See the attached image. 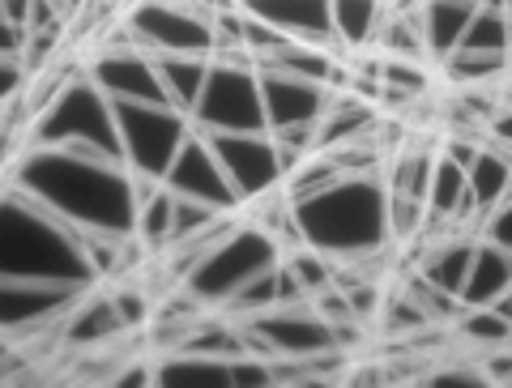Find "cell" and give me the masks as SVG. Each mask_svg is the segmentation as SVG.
Instances as JSON below:
<instances>
[{
  "label": "cell",
  "mask_w": 512,
  "mask_h": 388,
  "mask_svg": "<svg viewBox=\"0 0 512 388\" xmlns=\"http://www.w3.org/2000/svg\"><path fill=\"white\" fill-rule=\"evenodd\" d=\"M256 82H261L269 133H278V128H299V124H320L329 111V99H333L329 86L303 82V77H286V73H256Z\"/></svg>",
  "instance_id": "obj_11"
},
{
  "label": "cell",
  "mask_w": 512,
  "mask_h": 388,
  "mask_svg": "<svg viewBox=\"0 0 512 388\" xmlns=\"http://www.w3.org/2000/svg\"><path fill=\"white\" fill-rule=\"evenodd\" d=\"M171 209H175V192L163 184L158 188V197L150 205L137 209V239L146 244V252L163 256L167 244H171Z\"/></svg>",
  "instance_id": "obj_24"
},
{
  "label": "cell",
  "mask_w": 512,
  "mask_h": 388,
  "mask_svg": "<svg viewBox=\"0 0 512 388\" xmlns=\"http://www.w3.org/2000/svg\"><path fill=\"white\" fill-rule=\"evenodd\" d=\"M120 388H141V384H154V367L150 363H128V371L116 376Z\"/></svg>",
  "instance_id": "obj_38"
},
{
  "label": "cell",
  "mask_w": 512,
  "mask_h": 388,
  "mask_svg": "<svg viewBox=\"0 0 512 388\" xmlns=\"http://www.w3.org/2000/svg\"><path fill=\"white\" fill-rule=\"evenodd\" d=\"M380 303H384V307H380L384 333H423V329H431V320L402 295V290H397V295H389V299H380Z\"/></svg>",
  "instance_id": "obj_30"
},
{
  "label": "cell",
  "mask_w": 512,
  "mask_h": 388,
  "mask_svg": "<svg viewBox=\"0 0 512 388\" xmlns=\"http://www.w3.org/2000/svg\"><path fill=\"white\" fill-rule=\"evenodd\" d=\"M201 137L210 141L214 158L222 163V171H227V180H231V188L239 192L244 205L261 201V197H269V192L282 188L286 175L278 167V154H274L269 133H201Z\"/></svg>",
  "instance_id": "obj_8"
},
{
  "label": "cell",
  "mask_w": 512,
  "mask_h": 388,
  "mask_svg": "<svg viewBox=\"0 0 512 388\" xmlns=\"http://www.w3.org/2000/svg\"><path fill=\"white\" fill-rule=\"evenodd\" d=\"M188 124L201 128V133H269L256 73L214 60L210 82H205V94L197 111L188 116Z\"/></svg>",
  "instance_id": "obj_7"
},
{
  "label": "cell",
  "mask_w": 512,
  "mask_h": 388,
  "mask_svg": "<svg viewBox=\"0 0 512 388\" xmlns=\"http://www.w3.org/2000/svg\"><path fill=\"white\" fill-rule=\"evenodd\" d=\"M282 261L295 269V278L303 282V290H308V295H320V290L333 286V261H329L325 252H316V248H295V252H286Z\"/></svg>",
  "instance_id": "obj_29"
},
{
  "label": "cell",
  "mask_w": 512,
  "mask_h": 388,
  "mask_svg": "<svg viewBox=\"0 0 512 388\" xmlns=\"http://www.w3.org/2000/svg\"><path fill=\"white\" fill-rule=\"evenodd\" d=\"M218 5H133L124 26L146 56H214Z\"/></svg>",
  "instance_id": "obj_5"
},
{
  "label": "cell",
  "mask_w": 512,
  "mask_h": 388,
  "mask_svg": "<svg viewBox=\"0 0 512 388\" xmlns=\"http://www.w3.org/2000/svg\"><path fill=\"white\" fill-rule=\"evenodd\" d=\"M111 299H116V312L128 329H141L150 320V299L141 295L137 286H120V290H111Z\"/></svg>",
  "instance_id": "obj_32"
},
{
  "label": "cell",
  "mask_w": 512,
  "mask_h": 388,
  "mask_svg": "<svg viewBox=\"0 0 512 388\" xmlns=\"http://www.w3.org/2000/svg\"><path fill=\"white\" fill-rule=\"evenodd\" d=\"M478 5H444V0H431L423 5V52L431 60H448L457 52L466 26L474 22Z\"/></svg>",
  "instance_id": "obj_18"
},
{
  "label": "cell",
  "mask_w": 512,
  "mask_h": 388,
  "mask_svg": "<svg viewBox=\"0 0 512 388\" xmlns=\"http://www.w3.org/2000/svg\"><path fill=\"white\" fill-rule=\"evenodd\" d=\"M64 141H94V145H103V150H111L116 158H124L116 111H111L107 94L90 82V73H82L52 107L43 111V116H35V141L30 145L52 150V145H64Z\"/></svg>",
  "instance_id": "obj_3"
},
{
  "label": "cell",
  "mask_w": 512,
  "mask_h": 388,
  "mask_svg": "<svg viewBox=\"0 0 512 388\" xmlns=\"http://www.w3.org/2000/svg\"><path fill=\"white\" fill-rule=\"evenodd\" d=\"M120 333H128V325L116 312V299H111V295H86L69 312V325H64V346H69V350H90V346L116 342Z\"/></svg>",
  "instance_id": "obj_13"
},
{
  "label": "cell",
  "mask_w": 512,
  "mask_h": 388,
  "mask_svg": "<svg viewBox=\"0 0 512 388\" xmlns=\"http://www.w3.org/2000/svg\"><path fill=\"white\" fill-rule=\"evenodd\" d=\"M231 384H274V380H269V363L252 359V354H244V359H231Z\"/></svg>",
  "instance_id": "obj_34"
},
{
  "label": "cell",
  "mask_w": 512,
  "mask_h": 388,
  "mask_svg": "<svg viewBox=\"0 0 512 388\" xmlns=\"http://www.w3.org/2000/svg\"><path fill=\"white\" fill-rule=\"evenodd\" d=\"M444 77L457 90H483L495 77H508V56H478V52H453L448 60H440Z\"/></svg>",
  "instance_id": "obj_21"
},
{
  "label": "cell",
  "mask_w": 512,
  "mask_h": 388,
  "mask_svg": "<svg viewBox=\"0 0 512 388\" xmlns=\"http://www.w3.org/2000/svg\"><path fill=\"white\" fill-rule=\"evenodd\" d=\"M478 150H483V141H474V137H448L440 158H448V163H457L461 171H466L474 158H478Z\"/></svg>",
  "instance_id": "obj_35"
},
{
  "label": "cell",
  "mask_w": 512,
  "mask_h": 388,
  "mask_svg": "<svg viewBox=\"0 0 512 388\" xmlns=\"http://www.w3.org/2000/svg\"><path fill=\"white\" fill-rule=\"evenodd\" d=\"M248 325L256 333H265L286 359H308L316 350H329V325L316 316L312 303H295V307H269V312L248 316Z\"/></svg>",
  "instance_id": "obj_12"
},
{
  "label": "cell",
  "mask_w": 512,
  "mask_h": 388,
  "mask_svg": "<svg viewBox=\"0 0 512 388\" xmlns=\"http://www.w3.org/2000/svg\"><path fill=\"white\" fill-rule=\"evenodd\" d=\"M457 329H461V337L466 342H474V346H508V333H512V320H504V316H495L491 307H466V312L457 316Z\"/></svg>",
  "instance_id": "obj_26"
},
{
  "label": "cell",
  "mask_w": 512,
  "mask_h": 388,
  "mask_svg": "<svg viewBox=\"0 0 512 388\" xmlns=\"http://www.w3.org/2000/svg\"><path fill=\"white\" fill-rule=\"evenodd\" d=\"M111 111H116V128H120V141H124L128 171L167 180L175 154H180V145L192 133L188 116H180V111H171V107L120 103V99H111Z\"/></svg>",
  "instance_id": "obj_6"
},
{
  "label": "cell",
  "mask_w": 512,
  "mask_h": 388,
  "mask_svg": "<svg viewBox=\"0 0 512 388\" xmlns=\"http://www.w3.org/2000/svg\"><path fill=\"white\" fill-rule=\"evenodd\" d=\"M278 261H282V252H278L274 239H269L261 226L244 222L231 239H222V244L188 273L184 290H188L192 299L222 307L248 278H256V273H265V269H274Z\"/></svg>",
  "instance_id": "obj_4"
},
{
  "label": "cell",
  "mask_w": 512,
  "mask_h": 388,
  "mask_svg": "<svg viewBox=\"0 0 512 388\" xmlns=\"http://www.w3.org/2000/svg\"><path fill=\"white\" fill-rule=\"evenodd\" d=\"M512 286V256L495 244H474V261L466 273V286H461V307H487L491 299L508 295Z\"/></svg>",
  "instance_id": "obj_15"
},
{
  "label": "cell",
  "mask_w": 512,
  "mask_h": 388,
  "mask_svg": "<svg viewBox=\"0 0 512 388\" xmlns=\"http://www.w3.org/2000/svg\"><path fill=\"white\" fill-rule=\"evenodd\" d=\"M512 26H508V5H478L474 22L466 26L457 52H478V56H508Z\"/></svg>",
  "instance_id": "obj_19"
},
{
  "label": "cell",
  "mask_w": 512,
  "mask_h": 388,
  "mask_svg": "<svg viewBox=\"0 0 512 388\" xmlns=\"http://www.w3.org/2000/svg\"><path fill=\"white\" fill-rule=\"evenodd\" d=\"M431 163H436V154L419 150V145H410V150H402V154L393 158V171H389V180H384V188H389V192H402V197L427 205Z\"/></svg>",
  "instance_id": "obj_22"
},
{
  "label": "cell",
  "mask_w": 512,
  "mask_h": 388,
  "mask_svg": "<svg viewBox=\"0 0 512 388\" xmlns=\"http://www.w3.org/2000/svg\"><path fill=\"white\" fill-rule=\"evenodd\" d=\"M427 384H461V388H487V376L483 371H474V367H448V371H427L423 376Z\"/></svg>",
  "instance_id": "obj_33"
},
{
  "label": "cell",
  "mask_w": 512,
  "mask_h": 388,
  "mask_svg": "<svg viewBox=\"0 0 512 388\" xmlns=\"http://www.w3.org/2000/svg\"><path fill=\"white\" fill-rule=\"evenodd\" d=\"M86 73H90V82L107 94V99L171 107L167 90H163V82H158V73H154V60L141 52V47H107V52H99V60H94Z\"/></svg>",
  "instance_id": "obj_10"
},
{
  "label": "cell",
  "mask_w": 512,
  "mask_h": 388,
  "mask_svg": "<svg viewBox=\"0 0 512 388\" xmlns=\"http://www.w3.org/2000/svg\"><path fill=\"white\" fill-rule=\"evenodd\" d=\"M269 307H278V265L256 273V278H248L244 286H239L235 295L222 303V316L227 320H248L256 312H269Z\"/></svg>",
  "instance_id": "obj_23"
},
{
  "label": "cell",
  "mask_w": 512,
  "mask_h": 388,
  "mask_svg": "<svg viewBox=\"0 0 512 388\" xmlns=\"http://www.w3.org/2000/svg\"><path fill=\"white\" fill-rule=\"evenodd\" d=\"M474 244L478 239H466V235H448V239H440V244H431L423 265H419V278L440 286L444 295L461 299V286H466V273H470V261H474Z\"/></svg>",
  "instance_id": "obj_16"
},
{
  "label": "cell",
  "mask_w": 512,
  "mask_h": 388,
  "mask_svg": "<svg viewBox=\"0 0 512 388\" xmlns=\"http://www.w3.org/2000/svg\"><path fill=\"white\" fill-rule=\"evenodd\" d=\"M402 295L419 307V312L431 320V325H453V320L466 312V307H461V299H453V295H444L440 286H431L427 278H419V273H414V278H406V286H402Z\"/></svg>",
  "instance_id": "obj_25"
},
{
  "label": "cell",
  "mask_w": 512,
  "mask_h": 388,
  "mask_svg": "<svg viewBox=\"0 0 512 388\" xmlns=\"http://www.w3.org/2000/svg\"><path fill=\"white\" fill-rule=\"evenodd\" d=\"M487 371V384H508V367H512V359H508V346H491V354H487V363H483Z\"/></svg>",
  "instance_id": "obj_37"
},
{
  "label": "cell",
  "mask_w": 512,
  "mask_h": 388,
  "mask_svg": "<svg viewBox=\"0 0 512 388\" xmlns=\"http://www.w3.org/2000/svg\"><path fill=\"white\" fill-rule=\"evenodd\" d=\"M18 188L26 197L69 214L90 239H124L137 235V201L128 167H99L64 150L30 145V154L18 163Z\"/></svg>",
  "instance_id": "obj_1"
},
{
  "label": "cell",
  "mask_w": 512,
  "mask_h": 388,
  "mask_svg": "<svg viewBox=\"0 0 512 388\" xmlns=\"http://www.w3.org/2000/svg\"><path fill=\"white\" fill-rule=\"evenodd\" d=\"M380 86H393V90H406V94H419L427 90V73L419 69V64L410 60H380Z\"/></svg>",
  "instance_id": "obj_31"
},
{
  "label": "cell",
  "mask_w": 512,
  "mask_h": 388,
  "mask_svg": "<svg viewBox=\"0 0 512 388\" xmlns=\"http://www.w3.org/2000/svg\"><path fill=\"white\" fill-rule=\"evenodd\" d=\"M380 9L372 0H346V5H329V18H333V35L346 52H359V47L376 43V30H380Z\"/></svg>",
  "instance_id": "obj_20"
},
{
  "label": "cell",
  "mask_w": 512,
  "mask_h": 388,
  "mask_svg": "<svg viewBox=\"0 0 512 388\" xmlns=\"http://www.w3.org/2000/svg\"><path fill=\"white\" fill-rule=\"evenodd\" d=\"M303 226L308 248L325 252L333 265L363 269L376 278V265L389 252V231H384V180L380 175H346L312 201L291 205Z\"/></svg>",
  "instance_id": "obj_2"
},
{
  "label": "cell",
  "mask_w": 512,
  "mask_h": 388,
  "mask_svg": "<svg viewBox=\"0 0 512 388\" xmlns=\"http://www.w3.org/2000/svg\"><path fill=\"white\" fill-rule=\"evenodd\" d=\"M175 197H188V201H201V205H214L218 214H239L244 201H239V192L231 188L227 171L214 158L210 141H205L197 128L188 133V141L180 145V154H175V163L163 180Z\"/></svg>",
  "instance_id": "obj_9"
},
{
  "label": "cell",
  "mask_w": 512,
  "mask_h": 388,
  "mask_svg": "<svg viewBox=\"0 0 512 388\" xmlns=\"http://www.w3.org/2000/svg\"><path fill=\"white\" fill-rule=\"evenodd\" d=\"M150 60H154V73L163 82L171 107L180 116H192L205 94V82H210L214 56H150Z\"/></svg>",
  "instance_id": "obj_14"
},
{
  "label": "cell",
  "mask_w": 512,
  "mask_h": 388,
  "mask_svg": "<svg viewBox=\"0 0 512 388\" xmlns=\"http://www.w3.org/2000/svg\"><path fill=\"white\" fill-rule=\"evenodd\" d=\"M222 214L214 205H201V201H188V197H175V209H171V244H167V252L171 248H180L184 239H192V235H201L205 226H214Z\"/></svg>",
  "instance_id": "obj_28"
},
{
  "label": "cell",
  "mask_w": 512,
  "mask_h": 388,
  "mask_svg": "<svg viewBox=\"0 0 512 388\" xmlns=\"http://www.w3.org/2000/svg\"><path fill=\"white\" fill-rule=\"evenodd\" d=\"M466 184H470V197H474V205H478V214H474L470 222L478 226L495 205L508 201V184H512L508 154H504V150H491V145H483V150H478V158L466 167Z\"/></svg>",
  "instance_id": "obj_17"
},
{
  "label": "cell",
  "mask_w": 512,
  "mask_h": 388,
  "mask_svg": "<svg viewBox=\"0 0 512 388\" xmlns=\"http://www.w3.org/2000/svg\"><path fill=\"white\" fill-rule=\"evenodd\" d=\"M423 214H427L423 201H410V197H402V192L384 188V231H389L393 244H397V239L419 235L423 231Z\"/></svg>",
  "instance_id": "obj_27"
},
{
  "label": "cell",
  "mask_w": 512,
  "mask_h": 388,
  "mask_svg": "<svg viewBox=\"0 0 512 388\" xmlns=\"http://www.w3.org/2000/svg\"><path fill=\"white\" fill-rule=\"evenodd\" d=\"M329 342L338 350L359 346L363 342V325H359V320H338V325H329Z\"/></svg>",
  "instance_id": "obj_36"
}]
</instances>
